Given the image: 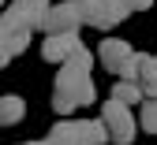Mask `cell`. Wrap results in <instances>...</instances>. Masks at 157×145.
<instances>
[{
    "instance_id": "cell-1",
    "label": "cell",
    "mask_w": 157,
    "mask_h": 145,
    "mask_svg": "<svg viewBox=\"0 0 157 145\" xmlns=\"http://www.w3.org/2000/svg\"><path fill=\"white\" fill-rule=\"evenodd\" d=\"M94 63H97V56L82 45L71 60H64L60 63V74H56V93H67L78 108H86V104H94L97 100V89H94V78H90V71H94Z\"/></svg>"
},
{
    "instance_id": "cell-2",
    "label": "cell",
    "mask_w": 157,
    "mask_h": 145,
    "mask_svg": "<svg viewBox=\"0 0 157 145\" xmlns=\"http://www.w3.org/2000/svg\"><path fill=\"white\" fill-rule=\"evenodd\" d=\"M49 141L52 145H105L109 130L101 119H71L67 115L49 130Z\"/></svg>"
},
{
    "instance_id": "cell-3",
    "label": "cell",
    "mask_w": 157,
    "mask_h": 145,
    "mask_svg": "<svg viewBox=\"0 0 157 145\" xmlns=\"http://www.w3.org/2000/svg\"><path fill=\"white\" fill-rule=\"evenodd\" d=\"M30 37H34V26L30 19L23 15V8H8L0 15V49H8L11 56H19L23 49H30Z\"/></svg>"
},
{
    "instance_id": "cell-4",
    "label": "cell",
    "mask_w": 157,
    "mask_h": 145,
    "mask_svg": "<svg viewBox=\"0 0 157 145\" xmlns=\"http://www.w3.org/2000/svg\"><path fill=\"white\" fill-rule=\"evenodd\" d=\"M101 123H105V130H109V141H116V145H131L135 141V130H139V127H135V115L116 97H109L105 104H101Z\"/></svg>"
},
{
    "instance_id": "cell-5",
    "label": "cell",
    "mask_w": 157,
    "mask_h": 145,
    "mask_svg": "<svg viewBox=\"0 0 157 145\" xmlns=\"http://www.w3.org/2000/svg\"><path fill=\"white\" fill-rule=\"evenodd\" d=\"M78 30H82V19H78V8L71 4V0L49 4L45 23H41V34H78Z\"/></svg>"
},
{
    "instance_id": "cell-6",
    "label": "cell",
    "mask_w": 157,
    "mask_h": 145,
    "mask_svg": "<svg viewBox=\"0 0 157 145\" xmlns=\"http://www.w3.org/2000/svg\"><path fill=\"white\" fill-rule=\"evenodd\" d=\"M78 49H82L78 34H45L41 56H45V63H64V60H71Z\"/></svg>"
},
{
    "instance_id": "cell-7",
    "label": "cell",
    "mask_w": 157,
    "mask_h": 145,
    "mask_svg": "<svg viewBox=\"0 0 157 145\" xmlns=\"http://www.w3.org/2000/svg\"><path fill=\"white\" fill-rule=\"evenodd\" d=\"M131 52H135V49L127 45V41H120V37H105L101 45H97V63H101L105 71H112V74H116Z\"/></svg>"
},
{
    "instance_id": "cell-8",
    "label": "cell",
    "mask_w": 157,
    "mask_h": 145,
    "mask_svg": "<svg viewBox=\"0 0 157 145\" xmlns=\"http://www.w3.org/2000/svg\"><path fill=\"white\" fill-rule=\"evenodd\" d=\"M139 86H142V97L157 100V56H146V52H142V63H139Z\"/></svg>"
},
{
    "instance_id": "cell-9",
    "label": "cell",
    "mask_w": 157,
    "mask_h": 145,
    "mask_svg": "<svg viewBox=\"0 0 157 145\" xmlns=\"http://www.w3.org/2000/svg\"><path fill=\"white\" fill-rule=\"evenodd\" d=\"M26 115V100L23 97H0V127H15V123H23Z\"/></svg>"
},
{
    "instance_id": "cell-10",
    "label": "cell",
    "mask_w": 157,
    "mask_h": 145,
    "mask_svg": "<svg viewBox=\"0 0 157 145\" xmlns=\"http://www.w3.org/2000/svg\"><path fill=\"white\" fill-rule=\"evenodd\" d=\"M112 97L116 100H120V104H127V108H135V104H142V86H139V82H127V78H120V82H116V86H112Z\"/></svg>"
},
{
    "instance_id": "cell-11",
    "label": "cell",
    "mask_w": 157,
    "mask_h": 145,
    "mask_svg": "<svg viewBox=\"0 0 157 145\" xmlns=\"http://www.w3.org/2000/svg\"><path fill=\"white\" fill-rule=\"evenodd\" d=\"M15 8H23V15L30 19V26H34V30H41L45 11H49V0H15Z\"/></svg>"
},
{
    "instance_id": "cell-12",
    "label": "cell",
    "mask_w": 157,
    "mask_h": 145,
    "mask_svg": "<svg viewBox=\"0 0 157 145\" xmlns=\"http://www.w3.org/2000/svg\"><path fill=\"white\" fill-rule=\"evenodd\" d=\"M139 130L157 134V100H150V97L139 104Z\"/></svg>"
},
{
    "instance_id": "cell-13",
    "label": "cell",
    "mask_w": 157,
    "mask_h": 145,
    "mask_svg": "<svg viewBox=\"0 0 157 145\" xmlns=\"http://www.w3.org/2000/svg\"><path fill=\"white\" fill-rule=\"evenodd\" d=\"M139 63H142V52H131L127 60H124V67L116 71L120 78H127V82H139Z\"/></svg>"
},
{
    "instance_id": "cell-14",
    "label": "cell",
    "mask_w": 157,
    "mask_h": 145,
    "mask_svg": "<svg viewBox=\"0 0 157 145\" xmlns=\"http://www.w3.org/2000/svg\"><path fill=\"white\" fill-rule=\"evenodd\" d=\"M26 145H52V141H49V138H45V141H26Z\"/></svg>"
},
{
    "instance_id": "cell-15",
    "label": "cell",
    "mask_w": 157,
    "mask_h": 145,
    "mask_svg": "<svg viewBox=\"0 0 157 145\" xmlns=\"http://www.w3.org/2000/svg\"><path fill=\"white\" fill-rule=\"evenodd\" d=\"M0 8H4V0H0Z\"/></svg>"
},
{
    "instance_id": "cell-16",
    "label": "cell",
    "mask_w": 157,
    "mask_h": 145,
    "mask_svg": "<svg viewBox=\"0 0 157 145\" xmlns=\"http://www.w3.org/2000/svg\"><path fill=\"white\" fill-rule=\"evenodd\" d=\"M71 4H75V0H71Z\"/></svg>"
}]
</instances>
